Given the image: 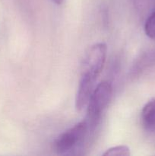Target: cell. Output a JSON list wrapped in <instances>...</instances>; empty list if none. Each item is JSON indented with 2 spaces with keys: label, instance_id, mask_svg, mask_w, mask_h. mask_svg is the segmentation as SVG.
<instances>
[{
  "label": "cell",
  "instance_id": "obj_1",
  "mask_svg": "<svg viewBox=\"0 0 155 156\" xmlns=\"http://www.w3.org/2000/svg\"><path fill=\"white\" fill-rule=\"evenodd\" d=\"M112 94V85L109 82H100L94 89L88 103V120L94 125L100 120L103 111L111 100Z\"/></svg>",
  "mask_w": 155,
  "mask_h": 156
},
{
  "label": "cell",
  "instance_id": "obj_2",
  "mask_svg": "<svg viewBox=\"0 0 155 156\" xmlns=\"http://www.w3.org/2000/svg\"><path fill=\"white\" fill-rule=\"evenodd\" d=\"M88 126V123L84 120L62 133L53 143L55 152L58 154H64L72 149L86 135Z\"/></svg>",
  "mask_w": 155,
  "mask_h": 156
},
{
  "label": "cell",
  "instance_id": "obj_3",
  "mask_svg": "<svg viewBox=\"0 0 155 156\" xmlns=\"http://www.w3.org/2000/svg\"><path fill=\"white\" fill-rule=\"evenodd\" d=\"M107 46L104 43H98L93 45L84 59L81 72L98 77L103 70L106 62Z\"/></svg>",
  "mask_w": 155,
  "mask_h": 156
},
{
  "label": "cell",
  "instance_id": "obj_4",
  "mask_svg": "<svg viewBox=\"0 0 155 156\" xmlns=\"http://www.w3.org/2000/svg\"><path fill=\"white\" fill-rule=\"evenodd\" d=\"M97 79L90 73L81 72L75 97V108L78 111H81L88 105Z\"/></svg>",
  "mask_w": 155,
  "mask_h": 156
},
{
  "label": "cell",
  "instance_id": "obj_5",
  "mask_svg": "<svg viewBox=\"0 0 155 156\" xmlns=\"http://www.w3.org/2000/svg\"><path fill=\"white\" fill-rule=\"evenodd\" d=\"M141 123L146 130L155 133V98L150 99L143 108Z\"/></svg>",
  "mask_w": 155,
  "mask_h": 156
},
{
  "label": "cell",
  "instance_id": "obj_6",
  "mask_svg": "<svg viewBox=\"0 0 155 156\" xmlns=\"http://www.w3.org/2000/svg\"><path fill=\"white\" fill-rule=\"evenodd\" d=\"M130 149L126 146H117L109 148L103 154V156H129Z\"/></svg>",
  "mask_w": 155,
  "mask_h": 156
},
{
  "label": "cell",
  "instance_id": "obj_7",
  "mask_svg": "<svg viewBox=\"0 0 155 156\" xmlns=\"http://www.w3.org/2000/svg\"><path fill=\"white\" fill-rule=\"evenodd\" d=\"M144 32L149 38L155 39V10L146 20L144 24Z\"/></svg>",
  "mask_w": 155,
  "mask_h": 156
},
{
  "label": "cell",
  "instance_id": "obj_8",
  "mask_svg": "<svg viewBox=\"0 0 155 156\" xmlns=\"http://www.w3.org/2000/svg\"><path fill=\"white\" fill-rule=\"evenodd\" d=\"M53 2H54L56 5H61L62 3V2H63V0H53Z\"/></svg>",
  "mask_w": 155,
  "mask_h": 156
}]
</instances>
